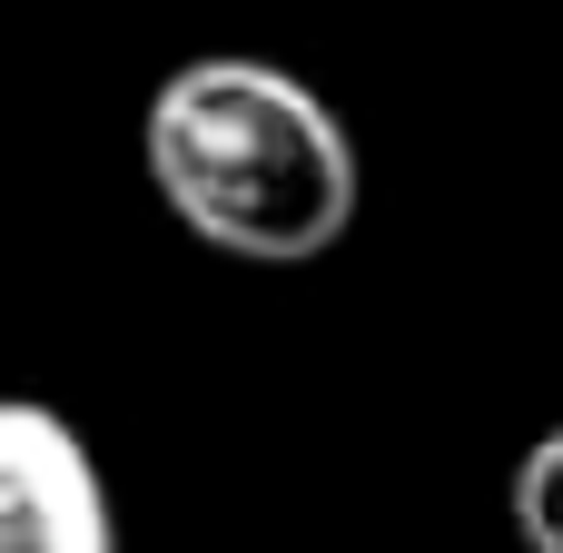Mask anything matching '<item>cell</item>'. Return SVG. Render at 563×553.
<instances>
[{
    "label": "cell",
    "instance_id": "obj_2",
    "mask_svg": "<svg viewBox=\"0 0 563 553\" xmlns=\"http://www.w3.org/2000/svg\"><path fill=\"white\" fill-rule=\"evenodd\" d=\"M0 553H119L89 435L40 396H0Z\"/></svg>",
    "mask_w": 563,
    "mask_h": 553
},
{
    "label": "cell",
    "instance_id": "obj_3",
    "mask_svg": "<svg viewBox=\"0 0 563 553\" xmlns=\"http://www.w3.org/2000/svg\"><path fill=\"white\" fill-rule=\"evenodd\" d=\"M505 505H515V534H525V553H563V425L525 445V465H515Z\"/></svg>",
    "mask_w": 563,
    "mask_h": 553
},
{
    "label": "cell",
    "instance_id": "obj_1",
    "mask_svg": "<svg viewBox=\"0 0 563 553\" xmlns=\"http://www.w3.org/2000/svg\"><path fill=\"white\" fill-rule=\"evenodd\" d=\"M139 168L158 208L238 267H317L366 208L356 129L257 49L178 59L139 109Z\"/></svg>",
    "mask_w": 563,
    "mask_h": 553
}]
</instances>
